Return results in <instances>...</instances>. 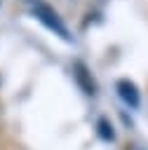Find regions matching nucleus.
Returning <instances> with one entry per match:
<instances>
[{"mask_svg":"<svg viewBox=\"0 0 148 150\" xmlns=\"http://www.w3.org/2000/svg\"><path fill=\"white\" fill-rule=\"evenodd\" d=\"M33 12H35V16L40 19V21H45L52 30H56L61 38H68V33H66V28H63V23L56 19V14H52V9L47 7V5H42V2H38V5H33Z\"/></svg>","mask_w":148,"mask_h":150,"instance_id":"obj_1","label":"nucleus"},{"mask_svg":"<svg viewBox=\"0 0 148 150\" xmlns=\"http://www.w3.org/2000/svg\"><path fill=\"white\" fill-rule=\"evenodd\" d=\"M117 89H120V96L129 103V105H139V91H136V87H134V82H129V80H120L117 82Z\"/></svg>","mask_w":148,"mask_h":150,"instance_id":"obj_2","label":"nucleus"}]
</instances>
